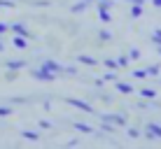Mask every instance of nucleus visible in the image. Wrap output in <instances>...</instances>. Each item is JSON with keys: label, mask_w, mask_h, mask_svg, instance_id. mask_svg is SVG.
Here are the masks:
<instances>
[{"label": "nucleus", "mask_w": 161, "mask_h": 149, "mask_svg": "<svg viewBox=\"0 0 161 149\" xmlns=\"http://www.w3.org/2000/svg\"><path fill=\"white\" fill-rule=\"evenodd\" d=\"M5 51V47H3V42H0V54H3Z\"/></svg>", "instance_id": "34"}, {"label": "nucleus", "mask_w": 161, "mask_h": 149, "mask_svg": "<svg viewBox=\"0 0 161 149\" xmlns=\"http://www.w3.org/2000/svg\"><path fill=\"white\" fill-rule=\"evenodd\" d=\"M21 137H24V140H33V142L40 140V135H37L35 130H21Z\"/></svg>", "instance_id": "12"}, {"label": "nucleus", "mask_w": 161, "mask_h": 149, "mask_svg": "<svg viewBox=\"0 0 161 149\" xmlns=\"http://www.w3.org/2000/svg\"><path fill=\"white\" fill-rule=\"evenodd\" d=\"M140 14H142V5H131V16L133 19H138Z\"/></svg>", "instance_id": "15"}, {"label": "nucleus", "mask_w": 161, "mask_h": 149, "mask_svg": "<svg viewBox=\"0 0 161 149\" xmlns=\"http://www.w3.org/2000/svg\"><path fill=\"white\" fill-rule=\"evenodd\" d=\"M101 121H110L114 126H126V119L121 114H101Z\"/></svg>", "instance_id": "4"}, {"label": "nucleus", "mask_w": 161, "mask_h": 149, "mask_svg": "<svg viewBox=\"0 0 161 149\" xmlns=\"http://www.w3.org/2000/svg\"><path fill=\"white\" fill-rule=\"evenodd\" d=\"M147 75L157 77V75H159V65H152V68H147Z\"/></svg>", "instance_id": "26"}, {"label": "nucleus", "mask_w": 161, "mask_h": 149, "mask_svg": "<svg viewBox=\"0 0 161 149\" xmlns=\"http://www.w3.org/2000/svg\"><path fill=\"white\" fill-rule=\"evenodd\" d=\"M112 0H98V7H105V9H112Z\"/></svg>", "instance_id": "20"}, {"label": "nucleus", "mask_w": 161, "mask_h": 149, "mask_svg": "<svg viewBox=\"0 0 161 149\" xmlns=\"http://www.w3.org/2000/svg\"><path fill=\"white\" fill-rule=\"evenodd\" d=\"M145 135H147V137H161V126L149 124V126H147V130H145Z\"/></svg>", "instance_id": "7"}, {"label": "nucleus", "mask_w": 161, "mask_h": 149, "mask_svg": "<svg viewBox=\"0 0 161 149\" xmlns=\"http://www.w3.org/2000/svg\"><path fill=\"white\" fill-rule=\"evenodd\" d=\"M98 37H101V42H110V40H112V33H110V30H101Z\"/></svg>", "instance_id": "17"}, {"label": "nucleus", "mask_w": 161, "mask_h": 149, "mask_svg": "<svg viewBox=\"0 0 161 149\" xmlns=\"http://www.w3.org/2000/svg\"><path fill=\"white\" fill-rule=\"evenodd\" d=\"M0 7H7V9H12V7H16V3H14V0H0Z\"/></svg>", "instance_id": "21"}, {"label": "nucleus", "mask_w": 161, "mask_h": 149, "mask_svg": "<svg viewBox=\"0 0 161 149\" xmlns=\"http://www.w3.org/2000/svg\"><path fill=\"white\" fill-rule=\"evenodd\" d=\"M37 126H40V128H52V124H49V121H44V119L37 121Z\"/></svg>", "instance_id": "29"}, {"label": "nucleus", "mask_w": 161, "mask_h": 149, "mask_svg": "<svg viewBox=\"0 0 161 149\" xmlns=\"http://www.w3.org/2000/svg\"><path fill=\"white\" fill-rule=\"evenodd\" d=\"M105 82H117V72H105Z\"/></svg>", "instance_id": "24"}, {"label": "nucleus", "mask_w": 161, "mask_h": 149, "mask_svg": "<svg viewBox=\"0 0 161 149\" xmlns=\"http://www.w3.org/2000/svg\"><path fill=\"white\" fill-rule=\"evenodd\" d=\"M154 7H161V0H154Z\"/></svg>", "instance_id": "33"}, {"label": "nucleus", "mask_w": 161, "mask_h": 149, "mask_svg": "<svg viewBox=\"0 0 161 149\" xmlns=\"http://www.w3.org/2000/svg\"><path fill=\"white\" fill-rule=\"evenodd\" d=\"M114 86H117V91L124 93V96H126V93H133V86L126 84V82H119V79H117V82H114Z\"/></svg>", "instance_id": "8"}, {"label": "nucleus", "mask_w": 161, "mask_h": 149, "mask_svg": "<svg viewBox=\"0 0 161 149\" xmlns=\"http://www.w3.org/2000/svg\"><path fill=\"white\" fill-rule=\"evenodd\" d=\"M86 5H89V3H84V0H80V3H75L73 7H70V12H73V14H80V12H84V9H86Z\"/></svg>", "instance_id": "13"}, {"label": "nucleus", "mask_w": 161, "mask_h": 149, "mask_svg": "<svg viewBox=\"0 0 161 149\" xmlns=\"http://www.w3.org/2000/svg\"><path fill=\"white\" fill-rule=\"evenodd\" d=\"M138 135H140V133H138L136 128H129V137H138Z\"/></svg>", "instance_id": "31"}, {"label": "nucleus", "mask_w": 161, "mask_h": 149, "mask_svg": "<svg viewBox=\"0 0 161 149\" xmlns=\"http://www.w3.org/2000/svg\"><path fill=\"white\" fill-rule=\"evenodd\" d=\"M42 68L44 70H49V72H63V65L61 63H56V61H42Z\"/></svg>", "instance_id": "5"}, {"label": "nucleus", "mask_w": 161, "mask_h": 149, "mask_svg": "<svg viewBox=\"0 0 161 149\" xmlns=\"http://www.w3.org/2000/svg\"><path fill=\"white\" fill-rule=\"evenodd\" d=\"M84 3H98V0H84Z\"/></svg>", "instance_id": "35"}, {"label": "nucleus", "mask_w": 161, "mask_h": 149, "mask_svg": "<svg viewBox=\"0 0 161 149\" xmlns=\"http://www.w3.org/2000/svg\"><path fill=\"white\" fill-rule=\"evenodd\" d=\"M65 105H70V107L80 109V112H84V114H93V112H96L86 100H80V98H65Z\"/></svg>", "instance_id": "1"}, {"label": "nucleus", "mask_w": 161, "mask_h": 149, "mask_svg": "<svg viewBox=\"0 0 161 149\" xmlns=\"http://www.w3.org/2000/svg\"><path fill=\"white\" fill-rule=\"evenodd\" d=\"M152 42L161 47V30H154V35H152Z\"/></svg>", "instance_id": "23"}, {"label": "nucleus", "mask_w": 161, "mask_h": 149, "mask_svg": "<svg viewBox=\"0 0 161 149\" xmlns=\"http://www.w3.org/2000/svg\"><path fill=\"white\" fill-rule=\"evenodd\" d=\"M131 5H145V0H129Z\"/></svg>", "instance_id": "32"}, {"label": "nucleus", "mask_w": 161, "mask_h": 149, "mask_svg": "<svg viewBox=\"0 0 161 149\" xmlns=\"http://www.w3.org/2000/svg\"><path fill=\"white\" fill-rule=\"evenodd\" d=\"M63 75H77V68L73 65V68H63Z\"/></svg>", "instance_id": "28"}, {"label": "nucleus", "mask_w": 161, "mask_h": 149, "mask_svg": "<svg viewBox=\"0 0 161 149\" xmlns=\"http://www.w3.org/2000/svg\"><path fill=\"white\" fill-rule=\"evenodd\" d=\"M140 96L149 100V98H154V96H157V91H154V89H142V91H140Z\"/></svg>", "instance_id": "19"}, {"label": "nucleus", "mask_w": 161, "mask_h": 149, "mask_svg": "<svg viewBox=\"0 0 161 149\" xmlns=\"http://www.w3.org/2000/svg\"><path fill=\"white\" fill-rule=\"evenodd\" d=\"M129 58H131V61H136V58H140V51H138V49H131V54H129Z\"/></svg>", "instance_id": "27"}, {"label": "nucleus", "mask_w": 161, "mask_h": 149, "mask_svg": "<svg viewBox=\"0 0 161 149\" xmlns=\"http://www.w3.org/2000/svg\"><path fill=\"white\" fill-rule=\"evenodd\" d=\"M12 45H14L16 49H26V47H28V40H26V37H21V35H14V37H12Z\"/></svg>", "instance_id": "9"}, {"label": "nucleus", "mask_w": 161, "mask_h": 149, "mask_svg": "<svg viewBox=\"0 0 161 149\" xmlns=\"http://www.w3.org/2000/svg\"><path fill=\"white\" fill-rule=\"evenodd\" d=\"M159 54H161V47H159Z\"/></svg>", "instance_id": "36"}, {"label": "nucleus", "mask_w": 161, "mask_h": 149, "mask_svg": "<svg viewBox=\"0 0 161 149\" xmlns=\"http://www.w3.org/2000/svg\"><path fill=\"white\" fill-rule=\"evenodd\" d=\"M31 77H33V79H37V82H54L58 75L56 72H49V70H44L40 65L37 70H33V72H31Z\"/></svg>", "instance_id": "2"}, {"label": "nucleus", "mask_w": 161, "mask_h": 149, "mask_svg": "<svg viewBox=\"0 0 161 149\" xmlns=\"http://www.w3.org/2000/svg\"><path fill=\"white\" fill-rule=\"evenodd\" d=\"M9 30H12L14 35H21V37H26V40H33V37H35V35H33V33H31L28 28H26L24 24H12V26H9Z\"/></svg>", "instance_id": "3"}, {"label": "nucleus", "mask_w": 161, "mask_h": 149, "mask_svg": "<svg viewBox=\"0 0 161 149\" xmlns=\"http://www.w3.org/2000/svg\"><path fill=\"white\" fill-rule=\"evenodd\" d=\"M133 77H136V79H145V77H147V70H133Z\"/></svg>", "instance_id": "22"}, {"label": "nucleus", "mask_w": 161, "mask_h": 149, "mask_svg": "<svg viewBox=\"0 0 161 149\" xmlns=\"http://www.w3.org/2000/svg\"><path fill=\"white\" fill-rule=\"evenodd\" d=\"M98 16H101L103 24H110V19H112V16H110V9H105V7H98Z\"/></svg>", "instance_id": "14"}, {"label": "nucleus", "mask_w": 161, "mask_h": 149, "mask_svg": "<svg viewBox=\"0 0 161 149\" xmlns=\"http://www.w3.org/2000/svg\"><path fill=\"white\" fill-rule=\"evenodd\" d=\"M9 114H14V109L7 105H0V117H9Z\"/></svg>", "instance_id": "18"}, {"label": "nucleus", "mask_w": 161, "mask_h": 149, "mask_svg": "<svg viewBox=\"0 0 161 149\" xmlns=\"http://www.w3.org/2000/svg\"><path fill=\"white\" fill-rule=\"evenodd\" d=\"M73 128H77L80 133H84V135H91L93 133V128L89 124H82V121H73Z\"/></svg>", "instance_id": "6"}, {"label": "nucleus", "mask_w": 161, "mask_h": 149, "mask_svg": "<svg viewBox=\"0 0 161 149\" xmlns=\"http://www.w3.org/2000/svg\"><path fill=\"white\" fill-rule=\"evenodd\" d=\"M77 61H80V63H84V65H91V68L98 63L93 56H86V54H77Z\"/></svg>", "instance_id": "10"}, {"label": "nucleus", "mask_w": 161, "mask_h": 149, "mask_svg": "<svg viewBox=\"0 0 161 149\" xmlns=\"http://www.w3.org/2000/svg\"><path fill=\"white\" fill-rule=\"evenodd\" d=\"M129 61H131L129 56H119V58H117V63H119V68H124V65H129Z\"/></svg>", "instance_id": "25"}, {"label": "nucleus", "mask_w": 161, "mask_h": 149, "mask_svg": "<svg viewBox=\"0 0 161 149\" xmlns=\"http://www.w3.org/2000/svg\"><path fill=\"white\" fill-rule=\"evenodd\" d=\"M5 68H7V70H24L26 63H24V61H7V63H5Z\"/></svg>", "instance_id": "11"}, {"label": "nucleus", "mask_w": 161, "mask_h": 149, "mask_svg": "<svg viewBox=\"0 0 161 149\" xmlns=\"http://www.w3.org/2000/svg\"><path fill=\"white\" fill-rule=\"evenodd\" d=\"M105 68H108V70H117L119 63H117L114 58H105Z\"/></svg>", "instance_id": "16"}, {"label": "nucleus", "mask_w": 161, "mask_h": 149, "mask_svg": "<svg viewBox=\"0 0 161 149\" xmlns=\"http://www.w3.org/2000/svg\"><path fill=\"white\" fill-rule=\"evenodd\" d=\"M7 30H9V26H7V24H0V35H5Z\"/></svg>", "instance_id": "30"}]
</instances>
